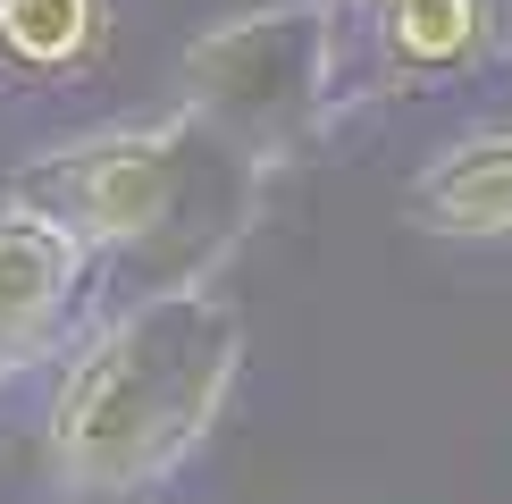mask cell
Instances as JSON below:
<instances>
[{
    "instance_id": "obj_4",
    "label": "cell",
    "mask_w": 512,
    "mask_h": 504,
    "mask_svg": "<svg viewBox=\"0 0 512 504\" xmlns=\"http://www.w3.org/2000/svg\"><path fill=\"white\" fill-rule=\"evenodd\" d=\"M101 252L76 236L68 219H51L42 202H0V345L17 362L51 353V336L68 328L84 278H93Z\"/></svg>"
},
{
    "instance_id": "obj_8",
    "label": "cell",
    "mask_w": 512,
    "mask_h": 504,
    "mask_svg": "<svg viewBox=\"0 0 512 504\" xmlns=\"http://www.w3.org/2000/svg\"><path fill=\"white\" fill-rule=\"evenodd\" d=\"M9 370H26V362H17V353H9V345H0V378H9Z\"/></svg>"
},
{
    "instance_id": "obj_3",
    "label": "cell",
    "mask_w": 512,
    "mask_h": 504,
    "mask_svg": "<svg viewBox=\"0 0 512 504\" xmlns=\"http://www.w3.org/2000/svg\"><path fill=\"white\" fill-rule=\"evenodd\" d=\"M227 160H244V152L227 135H210L194 110H177V118H143V126L59 143L51 160H34L17 177V194L42 202L51 219H68L93 252H135V244L177 236L202 202V177Z\"/></svg>"
},
{
    "instance_id": "obj_5",
    "label": "cell",
    "mask_w": 512,
    "mask_h": 504,
    "mask_svg": "<svg viewBox=\"0 0 512 504\" xmlns=\"http://www.w3.org/2000/svg\"><path fill=\"white\" fill-rule=\"evenodd\" d=\"M412 227L454 244H496L512 236V118L462 126L454 143H437L412 177Z\"/></svg>"
},
{
    "instance_id": "obj_6",
    "label": "cell",
    "mask_w": 512,
    "mask_h": 504,
    "mask_svg": "<svg viewBox=\"0 0 512 504\" xmlns=\"http://www.w3.org/2000/svg\"><path fill=\"white\" fill-rule=\"evenodd\" d=\"M504 42V0H387L378 9V59L395 84L471 76Z\"/></svg>"
},
{
    "instance_id": "obj_1",
    "label": "cell",
    "mask_w": 512,
    "mask_h": 504,
    "mask_svg": "<svg viewBox=\"0 0 512 504\" xmlns=\"http://www.w3.org/2000/svg\"><path fill=\"white\" fill-rule=\"evenodd\" d=\"M244 378V311L210 278H168L76 345L51 395L59 488L118 504L177 471L219 429Z\"/></svg>"
},
{
    "instance_id": "obj_7",
    "label": "cell",
    "mask_w": 512,
    "mask_h": 504,
    "mask_svg": "<svg viewBox=\"0 0 512 504\" xmlns=\"http://www.w3.org/2000/svg\"><path fill=\"white\" fill-rule=\"evenodd\" d=\"M110 0H0V59L34 76H68L101 51Z\"/></svg>"
},
{
    "instance_id": "obj_9",
    "label": "cell",
    "mask_w": 512,
    "mask_h": 504,
    "mask_svg": "<svg viewBox=\"0 0 512 504\" xmlns=\"http://www.w3.org/2000/svg\"><path fill=\"white\" fill-rule=\"evenodd\" d=\"M370 9H387V0H370Z\"/></svg>"
},
{
    "instance_id": "obj_2",
    "label": "cell",
    "mask_w": 512,
    "mask_h": 504,
    "mask_svg": "<svg viewBox=\"0 0 512 504\" xmlns=\"http://www.w3.org/2000/svg\"><path fill=\"white\" fill-rule=\"evenodd\" d=\"M185 110L244 160H294L345 110L336 93V0H277L210 26L185 51Z\"/></svg>"
}]
</instances>
